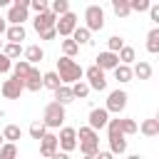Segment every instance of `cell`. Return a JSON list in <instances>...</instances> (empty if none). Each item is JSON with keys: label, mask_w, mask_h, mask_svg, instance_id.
Segmentation results:
<instances>
[{"label": "cell", "mask_w": 159, "mask_h": 159, "mask_svg": "<svg viewBox=\"0 0 159 159\" xmlns=\"http://www.w3.org/2000/svg\"><path fill=\"white\" fill-rule=\"evenodd\" d=\"M52 102H57V104H70V102H75V97H72V89L67 87V84H60L57 89H55V99Z\"/></svg>", "instance_id": "d6986e66"}, {"label": "cell", "mask_w": 159, "mask_h": 159, "mask_svg": "<svg viewBox=\"0 0 159 159\" xmlns=\"http://www.w3.org/2000/svg\"><path fill=\"white\" fill-rule=\"evenodd\" d=\"M112 72H114V80L117 82H122V84L124 82H132V67L129 65H117Z\"/></svg>", "instance_id": "83f0119b"}, {"label": "cell", "mask_w": 159, "mask_h": 159, "mask_svg": "<svg viewBox=\"0 0 159 159\" xmlns=\"http://www.w3.org/2000/svg\"><path fill=\"white\" fill-rule=\"evenodd\" d=\"M117 65H119L117 55H114V52H107V50H104V52H99V55H97V62H94V67H99L102 72H107V70H114Z\"/></svg>", "instance_id": "9a60e30c"}, {"label": "cell", "mask_w": 159, "mask_h": 159, "mask_svg": "<svg viewBox=\"0 0 159 159\" xmlns=\"http://www.w3.org/2000/svg\"><path fill=\"white\" fill-rule=\"evenodd\" d=\"M112 10L117 17H127L132 10H129V0H112Z\"/></svg>", "instance_id": "f546056e"}, {"label": "cell", "mask_w": 159, "mask_h": 159, "mask_svg": "<svg viewBox=\"0 0 159 159\" xmlns=\"http://www.w3.org/2000/svg\"><path fill=\"white\" fill-rule=\"evenodd\" d=\"M119 132H122L124 137H129V134H137V122H134V119H129V117L119 119Z\"/></svg>", "instance_id": "e575fe53"}, {"label": "cell", "mask_w": 159, "mask_h": 159, "mask_svg": "<svg viewBox=\"0 0 159 159\" xmlns=\"http://www.w3.org/2000/svg\"><path fill=\"white\" fill-rule=\"evenodd\" d=\"M0 159H17V147L5 142V144L0 147Z\"/></svg>", "instance_id": "8d00e7d4"}, {"label": "cell", "mask_w": 159, "mask_h": 159, "mask_svg": "<svg viewBox=\"0 0 159 159\" xmlns=\"http://www.w3.org/2000/svg\"><path fill=\"white\" fill-rule=\"evenodd\" d=\"M82 77H87L84 82L89 84V89H97V92H102V89H107V77H104V72L99 70V67H87L84 72H82Z\"/></svg>", "instance_id": "9c48e42d"}, {"label": "cell", "mask_w": 159, "mask_h": 159, "mask_svg": "<svg viewBox=\"0 0 159 159\" xmlns=\"http://www.w3.org/2000/svg\"><path fill=\"white\" fill-rule=\"evenodd\" d=\"M127 159H142V157H139V154H129Z\"/></svg>", "instance_id": "7dc6e473"}, {"label": "cell", "mask_w": 159, "mask_h": 159, "mask_svg": "<svg viewBox=\"0 0 159 159\" xmlns=\"http://www.w3.org/2000/svg\"><path fill=\"white\" fill-rule=\"evenodd\" d=\"M75 27H77V15H75L72 10L65 12V15H60L57 22H55V32H57L60 37H70V35L75 32Z\"/></svg>", "instance_id": "ba28073f"}, {"label": "cell", "mask_w": 159, "mask_h": 159, "mask_svg": "<svg viewBox=\"0 0 159 159\" xmlns=\"http://www.w3.org/2000/svg\"><path fill=\"white\" fill-rule=\"evenodd\" d=\"M10 70H12V62L0 52V75H5V72H10Z\"/></svg>", "instance_id": "ab89813d"}, {"label": "cell", "mask_w": 159, "mask_h": 159, "mask_svg": "<svg viewBox=\"0 0 159 159\" xmlns=\"http://www.w3.org/2000/svg\"><path fill=\"white\" fill-rule=\"evenodd\" d=\"M2 55L12 62V60H17V57L22 55V47H20V45H10V42H5V45H2Z\"/></svg>", "instance_id": "836d02e7"}, {"label": "cell", "mask_w": 159, "mask_h": 159, "mask_svg": "<svg viewBox=\"0 0 159 159\" xmlns=\"http://www.w3.org/2000/svg\"><path fill=\"white\" fill-rule=\"evenodd\" d=\"M55 22H57V17L47 10V12H40V15H35V20H32V27H35V32L40 35V32H45V30H52L55 27Z\"/></svg>", "instance_id": "4fadbf2b"}, {"label": "cell", "mask_w": 159, "mask_h": 159, "mask_svg": "<svg viewBox=\"0 0 159 159\" xmlns=\"http://www.w3.org/2000/svg\"><path fill=\"white\" fill-rule=\"evenodd\" d=\"M107 122H109L107 109H104V107H94V109L89 112L87 127H89V129H94V132H99V129H104V127H107Z\"/></svg>", "instance_id": "8fae6325"}, {"label": "cell", "mask_w": 159, "mask_h": 159, "mask_svg": "<svg viewBox=\"0 0 159 159\" xmlns=\"http://www.w3.org/2000/svg\"><path fill=\"white\" fill-rule=\"evenodd\" d=\"M2 144H5V139H2V134H0V147H2Z\"/></svg>", "instance_id": "c3c4849f"}, {"label": "cell", "mask_w": 159, "mask_h": 159, "mask_svg": "<svg viewBox=\"0 0 159 159\" xmlns=\"http://www.w3.org/2000/svg\"><path fill=\"white\" fill-rule=\"evenodd\" d=\"M137 132H142L144 137H159V119H144L142 127H137Z\"/></svg>", "instance_id": "7402d4cb"}, {"label": "cell", "mask_w": 159, "mask_h": 159, "mask_svg": "<svg viewBox=\"0 0 159 159\" xmlns=\"http://www.w3.org/2000/svg\"><path fill=\"white\" fill-rule=\"evenodd\" d=\"M122 47H124V37H119V35H112V37L107 40V52H114V55H117Z\"/></svg>", "instance_id": "d590c367"}, {"label": "cell", "mask_w": 159, "mask_h": 159, "mask_svg": "<svg viewBox=\"0 0 159 159\" xmlns=\"http://www.w3.org/2000/svg\"><path fill=\"white\" fill-rule=\"evenodd\" d=\"M127 92L124 89H112L109 92V97H107V104H104V109H107V114H119L124 107H127Z\"/></svg>", "instance_id": "30bf717a"}, {"label": "cell", "mask_w": 159, "mask_h": 159, "mask_svg": "<svg viewBox=\"0 0 159 159\" xmlns=\"http://www.w3.org/2000/svg\"><path fill=\"white\" fill-rule=\"evenodd\" d=\"M57 147L65 154H70L72 149H77V129L75 127H62L60 134H57Z\"/></svg>", "instance_id": "52a82bcc"}, {"label": "cell", "mask_w": 159, "mask_h": 159, "mask_svg": "<svg viewBox=\"0 0 159 159\" xmlns=\"http://www.w3.org/2000/svg\"><path fill=\"white\" fill-rule=\"evenodd\" d=\"M30 70H32V65H27L25 60H17V62L12 65V77H15V80H25V77L30 75Z\"/></svg>", "instance_id": "4316f807"}, {"label": "cell", "mask_w": 159, "mask_h": 159, "mask_svg": "<svg viewBox=\"0 0 159 159\" xmlns=\"http://www.w3.org/2000/svg\"><path fill=\"white\" fill-rule=\"evenodd\" d=\"M0 134H2V139H5L7 144H15V142H17L20 137H22V129H20L17 124H7V127H5V129H2Z\"/></svg>", "instance_id": "603a6c76"}, {"label": "cell", "mask_w": 159, "mask_h": 159, "mask_svg": "<svg viewBox=\"0 0 159 159\" xmlns=\"http://www.w3.org/2000/svg\"><path fill=\"white\" fill-rule=\"evenodd\" d=\"M22 80H15V77H10V80H5L2 82V87H0V92H2V97L5 99H20V94H22Z\"/></svg>", "instance_id": "7c38bea8"}, {"label": "cell", "mask_w": 159, "mask_h": 159, "mask_svg": "<svg viewBox=\"0 0 159 159\" xmlns=\"http://www.w3.org/2000/svg\"><path fill=\"white\" fill-rule=\"evenodd\" d=\"M27 10H30V0H12L7 7V17L5 22L10 25H22L27 20Z\"/></svg>", "instance_id": "5b68a950"}, {"label": "cell", "mask_w": 159, "mask_h": 159, "mask_svg": "<svg viewBox=\"0 0 159 159\" xmlns=\"http://www.w3.org/2000/svg\"><path fill=\"white\" fill-rule=\"evenodd\" d=\"M57 77H60V82L62 84H75V82H80L82 80V67H80V62H75V60H70V57H60L57 60Z\"/></svg>", "instance_id": "6da1fadb"}, {"label": "cell", "mask_w": 159, "mask_h": 159, "mask_svg": "<svg viewBox=\"0 0 159 159\" xmlns=\"http://www.w3.org/2000/svg\"><path fill=\"white\" fill-rule=\"evenodd\" d=\"M55 37H57L55 27H52V30H45V32H40V40H55Z\"/></svg>", "instance_id": "b9f144b4"}, {"label": "cell", "mask_w": 159, "mask_h": 159, "mask_svg": "<svg viewBox=\"0 0 159 159\" xmlns=\"http://www.w3.org/2000/svg\"><path fill=\"white\" fill-rule=\"evenodd\" d=\"M50 159H70V154H65V152H60V149H57V152H55Z\"/></svg>", "instance_id": "ee69618b"}, {"label": "cell", "mask_w": 159, "mask_h": 159, "mask_svg": "<svg viewBox=\"0 0 159 159\" xmlns=\"http://www.w3.org/2000/svg\"><path fill=\"white\" fill-rule=\"evenodd\" d=\"M22 87H25L27 92H40V89H42V75H40L37 67L30 70V75L22 80Z\"/></svg>", "instance_id": "2e32d148"}, {"label": "cell", "mask_w": 159, "mask_h": 159, "mask_svg": "<svg viewBox=\"0 0 159 159\" xmlns=\"http://www.w3.org/2000/svg\"><path fill=\"white\" fill-rule=\"evenodd\" d=\"M27 132H30V137H32V139H37V142H40V139L47 134V127H45L40 119H35V122L30 124V129H27Z\"/></svg>", "instance_id": "d6a6232c"}, {"label": "cell", "mask_w": 159, "mask_h": 159, "mask_svg": "<svg viewBox=\"0 0 159 159\" xmlns=\"http://www.w3.org/2000/svg\"><path fill=\"white\" fill-rule=\"evenodd\" d=\"M47 7H50V12H52L55 17H60V15L70 12V2H67V0H52Z\"/></svg>", "instance_id": "f1b7e54d"}, {"label": "cell", "mask_w": 159, "mask_h": 159, "mask_svg": "<svg viewBox=\"0 0 159 159\" xmlns=\"http://www.w3.org/2000/svg\"><path fill=\"white\" fill-rule=\"evenodd\" d=\"M25 35H27V32H25L22 25H7V30H5V37H7V40H5V42H10V45H20V42L25 40Z\"/></svg>", "instance_id": "e0dca14e"}, {"label": "cell", "mask_w": 159, "mask_h": 159, "mask_svg": "<svg viewBox=\"0 0 159 159\" xmlns=\"http://www.w3.org/2000/svg\"><path fill=\"white\" fill-rule=\"evenodd\" d=\"M70 89H72V97H75V99H87V94L92 92V89H89V84H87L84 80H80V82L70 84Z\"/></svg>", "instance_id": "d4e9b609"}, {"label": "cell", "mask_w": 159, "mask_h": 159, "mask_svg": "<svg viewBox=\"0 0 159 159\" xmlns=\"http://www.w3.org/2000/svg\"><path fill=\"white\" fill-rule=\"evenodd\" d=\"M22 55H25V62H27V65H35V62H42L45 50H42L40 45H30V47L22 50Z\"/></svg>", "instance_id": "ac0fdd59"}, {"label": "cell", "mask_w": 159, "mask_h": 159, "mask_svg": "<svg viewBox=\"0 0 159 159\" xmlns=\"http://www.w3.org/2000/svg\"><path fill=\"white\" fill-rule=\"evenodd\" d=\"M132 77H139V80H149L152 77V65L147 60H139L134 67H132Z\"/></svg>", "instance_id": "44dd1931"}, {"label": "cell", "mask_w": 159, "mask_h": 159, "mask_svg": "<svg viewBox=\"0 0 159 159\" xmlns=\"http://www.w3.org/2000/svg\"><path fill=\"white\" fill-rule=\"evenodd\" d=\"M107 139H109V154H124L127 152V139L119 132V117L107 122Z\"/></svg>", "instance_id": "3957f363"}, {"label": "cell", "mask_w": 159, "mask_h": 159, "mask_svg": "<svg viewBox=\"0 0 159 159\" xmlns=\"http://www.w3.org/2000/svg\"><path fill=\"white\" fill-rule=\"evenodd\" d=\"M60 84H62V82H60L57 72H45V75H42V87H47V89H52V92H55Z\"/></svg>", "instance_id": "1f68e13d"}, {"label": "cell", "mask_w": 159, "mask_h": 159, "mask_svg": "<svg viewBox=\"0 0 159 159\" xmlns=\"http://www.w3.org/2000/svg\"><path fill=\"white\" fill-rule=\"evenodd\" d=\"M117 60H119V65H129V67H132V62L137 60V52H134V47L124 45V47L117 52Z\"/></svg>", "instance_id": "cb8c5ba5"}, {"label": "cell", "mask_w": 159, "mask_h": 159, "mask_svg": "<svg viewBox=\"0 0 159 159\" xmlns=\"http://www.w3.org/2000/svg\"><path fill=\"white\" fill-rule=\"evenodd\" d=\"M70 37L75 40V45H77V47H80V45H89V42H92V40H89V37H92V32H89L84 25H82V27L77 25V27H75V32H72Z\"/></svg>", "instance_id": "ffe728a7"}, {"label": "cell", "mask_w": 159, "mask_h": 159, "mask_svg": "<svg viewBox=\"0 0 159 159\" xmlns=\"http://www.w3.org/2000/svg\"><path fill=\"white\" fill-rule=\"evenodd\" d=\"M30 7H32V10L37 12V15H40V12H47V10H50L45 0H30Z\"/></svg>", "instance_id": "f35d334b"}, {"label": "cell", "mask_w": 159, "mask_h": 159, "mask_svg": "<svg viewBox=\"0 0 159 159\" xmlns=\"http://www.w3.org/2000/svg\"><path fill=\"white\" fill-rule=\"evenodd\" d=\"M84 27L89 32H99L104 27V10L99 5H87V10H84Z\"/></svg>", "instance_id": "8992f818"}, {"label": "cell", "mask_w": 159, "mask_h": 159, "mask_svg": "<svg viewBox=\"0 0 159 159\" xmlns=\"http://www.w3.org/2000/svg\"><path fill=\"white\" fill-rule=\"evenodd\" d=\"M94 159H114V154H109V152H102V149H99V152L94 154Z\"/></svg>", "instance_id": "7bdbcfd3"}, {"label": "cell", "mask_w": 159, "mask_h": 159, "mask_svg": "<svg viewBox=\"0 0 159 159\" xmlns=\"http://www.w3.org/2000/svg\"><path fill=\"white\" fill-rule=\"evenodd\" d=\"M57 149H60V147H57V134L47 132V134L40 139V157H42V159H50Z\"/></svg>", "instance_id": "5bb4252c"}, {"label": "cell", "mask_w": 159, "mask_h": 159, "mask_svg": "<svg viewBox=\"0 0 159 159\" xmlns=\"http://www.w3.org/2000/svg\"><path fill=\"white\" fill-rule=\"evenodd\" d=\"M149 0H129V10L132 12H147L149 10Z\"/></svg>", "instance_id": "74e56055"}, {"label": "cell", "mask_w": 159, "mask_h": 159, "mask_svg": "<svg viewBox=\"0 0 159 159\" xmlns=\"http://www.w3.org/2000/svg\"><path fill=\"white\" fill-rule=\"evenodd\" d=\"M2 45H5V40H0V52H2Z\"/></svg>", "instance_id": "681fc988"}, {"label": "cell", "mask_w": 159, "mask_h": 159, "mask_svg": "<svg viewBox=\"0 0 159 159\" xmlns=\"http://www.w3.org/2000/svg\"><path fill=\"white\" fill-rule=\"evenodd\" d=\"M40 122L47 127V132H50V129H60V127L65 124V107L57 104V102H47Z\"/></svg>", "instance_id": "277c9868"}, {"label": "cell", "mask_w": 159, "mask_h": 159, "mask_svg": "<svg viewBox=\"0 0 159 159\" xmlns=\"http://www.w3.org/2000/svg\"><path fill=\"white\" fill-rule=\"evenodd\" d=\"M77 139H80V152L84 157H94L99 152V134L89 127H80L77 129Z\"/></svg>", "instance_id": "7a4b0ae2"}, {"label": "cell", "mask_w": 159, "mask_h": 159, "mask_svg": "<svg viewBox=\"0 0 159 159\" xmlns=\"http://www.w3.org/2000/svg\"><path fill=\"white\" fill-rule=\"evenodd\" d=\"M84 159H94V157H84Z\"/></svg>", "instance_id": "f907efd6"}, {"label": "cell", "mask_w": 159, "mask_h": 159, "mask_svg": "<svg viewBox=\"0 0 159 159\" xmlns=\"http://www.w3.org/2000/svg\"><path fill=\"white\" fill-rule=\"evenodd\" d=\"M77 52H80V47L75 45V40H72V37H65V40H62V57H70V60H72Z\"/></svg>", "instance_id": "4dcf8cb0"}, {"label": "cell", "mask_w": 159, "mask_h": 159, "mask_svg": "<svg viewBox=\"0 0 159 159\" xmlns=\"http://www.w3.org/2000/svg\"><path fill=\"white\" fill-rule=\"evenodd\" d=\"M2 7H10V0H0V10Z\"/></svg>", "instance_id": "bcb514c9"}, {"label": "cell", "mask_w": 159, "mask_h": 159, "mask_svg": "<svg viewBox=\"0 0 159 159\" xmlns=\"http://www.w3.org/2000/svg\"><path fill=\"white\" fill-rule=\"evenodd\" d=\"M5 30H7V22H5V17L0 15V35H5Z\"/></svg>", "instance_id": "f6af8a7d"}, {"label": "cell", "mask_w": 159, "mask_h": 159, "mask_svg": "<svg viewBox=\"0 0 159 159\" xmlns=\"http://www.w3.org/2000/svg\"><path fill=\"white\" fill-rule=\"evenodd\" d=\"M147 52H152V55L159 52V27L149 30V35H147Z\"/></svg>", "instance_id": "484cf974"}, {"label": "cell", "mask_w": 159, "mask_h": 159, "mask_svg": "<svg viewBox=\"0 0 159 159\" xmlns=\"http://www.w3.org/2000/svg\"><path fill=\"white\" fill-rule=\"evenodd\" d=\"M147 12H149V17H152V20H154V22H159V5H154V2H152V5H149V10H147Z\"/></svg>", "instance_id": "60d3db41"}]
</instances>
